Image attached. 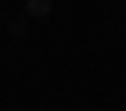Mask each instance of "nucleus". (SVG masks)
<instances>
[{
    "label": "nucleus",
    "instance_id": "nucleus-1",
    "mask_svg": "<svg viewBox=\"0 0 126 111\" xmlns=\"http://www.w3.org/2000/svg\"><path fill=\"white\" fill-rule=\"evenodd\" d=\"M51 9H54L51 0H27V6H24V12H27V15H36V18L51 15Z\"/></svg>",
    "mask_w": 126,
    "mask_h": 111
},
{
    "label": "nucleus",
    "instance_id": "nucleus-2",
    "mask_svg": "<svg viewBox=\"0 0 126 111\" xmlns=\"http://www.w3.org/2000/svg\"><path fill=\"white\" fill-rule=\"evenodd\" d=\"M9 33H12V36H24V33H27V15H18V18L9 24Z\"/></svg>",
    "mask_w": 126,
    "mask_h": 111
}]
</instances>
